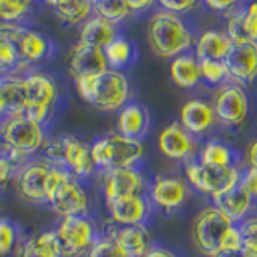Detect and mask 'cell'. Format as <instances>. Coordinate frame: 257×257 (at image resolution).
Segmentation results:
<instances>
[{"instance_id":"cell-1","label":"cell","mask_w":257,"mask_h":257,"mask_svg":"<svg viewBox=\"0 0 257 257\" xmlns=\"http://www.w3.org/2000/svg\"><path fill=\"white\" fill-rule=\"evenodd\" d=\"M44 147L45 127L29 119L24 112L0 119V153L18 169Z\"/></svg>"},{"instance_id":"cell-2","label":"cell","mask_w":257,"mask_h":257,"mask_svg":"<svg viewBox=\"0 0 257 257\" xmlns=\"http://www.w3.org/2000/svg\"><path fill=\"white\" fill-rule=\"evenodd\" d=\"M79 96L100 111L122 109L131 95L127 77L117 69H106L98 76L74 79Z\"/></svg>"},{"instance_id":"cell-3","label":"cell","mask_w":257,"mask_h":257,"mask_svg":"<svg viewBox=\"0 0 257 257\" xmlns=\"http://www.w3.org/2000/svg\"><path fill=\"white\" fill-rule=\"evenodd\" d=\"M148 42L158 56L171 58L191 45V32L172 12H159L148 23Z\"/></svg>"},{"instance_id":"cell-4","label":"cell","mask_w":257,"mask_h":257,"mask_svg":"<svg viewBox=\"0 0 257 257\" xmlns=\"http://www.w3.org/2000/svg\"><path fill=\"white\" fill-rule=\"evenodd\" d=\"M142 140L128 139L120 134L100 137L90 145V155L96 169L106 171L114 167H135L143 158Z\"/></svg>"},{"instance_id":"cell-5","label":"cell","mask_w":257,"mask_h":257,"mask_svg":"<svg viewBox=\"0 0 257 257\" xmlns=\"http://www.w3.org/2000/svg\"><path fill=\"white\" fill-rule=\"evenodd\" d=\"M44 148L45 156L50 163L64 167L79 180L87 179L95 172L96 167L90 155V145L74 135H61L45 143Z\"/></svg>"},{"instance_id":"cell-6","label":"cell","mask_w":257,"mask_h":257,"mask_svg":"<svg viewBox=\"0 0 257 257\" xmlns=\"http://www.w3.org/2000/svg\"><path fill=\"white\" fill-rule=\"evenodd\" d=\"M0 32L12 44L23 68L47 61L55 52V45L50 39L42 32L24 26L23 23H0Z\"/></svg>"},{"instance_id":"cell-7","label":"cell","mask_w":257,"mask_h":257,"mask_svg":"<svg viewBox=\"0 0 257 257\" xmlns=\"http://www.w3.org/2000/svg\"><path fill=\"white\" fill-rule=\"evenodd\" d=\"M28 92V106L23 112L40 125H47L58 104L60 90L56 80L45 72H29L24 76Z\"/></svg>"},{"instance_id":"cell-8","label":"cell","mask_w":257,"mask_h":257,"mask_svg":"<svg viewBox=\"0 0 257 257\" xmlns=\"http://www.w3.org/2000/svg\"><path fill=\"white\" fill-rule=\"evenodd\" d=\"M188 182L198 191L214 199L230 191L239 183L241 174L236 166H211L204 163H188L185 167Z\"/></svg>"},{"instance_id":"cell-9","label":"cell","mask_w":257,"mask_h":257,"mask_svg":"<svg viewBox=\"0 0 257 257\" xmlns=\"http://www.w3.org/2000/svg\"><path fill=\"white\" fill-rule=\"evenodd\" d=\"M231 225L233 222L215 206L204 207L203 211L198 212L191 225L193 243L199 252L212 257L220 251L222 239Z\"/></svg>"},{"instance_id":"cell-10","label":"cell","mask_w":257,"mask_h":257,"mask_svg":"<svg viewBox=\"0 0 257 257\" xmlns=\"http://www.w3.org/2000/svg\"><path fill=\"white\" fill-rule=\"evenodd\" d=\"M55 231L60 239L63 257L84 255L98 239L95 223L87 215L61 217Z\"/></svg>"},{"instance_id":"cell-11","label":"cell","mask_w":257,"mask_h":257,"mask_svg":"<svg viewBox=\"0 0 257 257\" xmlns=\"http://www.w3.org/2000/svg\"><path fill=\"white\" fill-rule=\"evenodd\" d=\"M47 203L50 204L52 211L60 217L69 215H87L88 211V195L76 177H66L55 191L48 196Z\"/></svg>"},{"instance_id":"cell-12","label":"cell","mask_w":257,"mask_h":257,"mask_svg":"<svg viewBox=\"0 0 257 257\" xmlns=\"http://www.w3.org/2000/svg\"><path fill=\"white\" fill-rule=\"evenodd\" d=\"M52 167L53 163L48 159H34L23 164L15 175L20 195L32 203H47V182Z\"/></svg>"},{"instance_id":"cell-13","label":"cell","mask_w":257,"mask_h":257,"mask_svg":"<svg viewBox=\"0 0 257 257\" xmlns=\"http://www.w3.org/2000/svg\"><path fill=\"white\" fill-rule=\"evenodd\" d=\"M214 116L220 124L236 127L244 122L249 112V101L244 90L238 85H223L214 96Z\"/></svg>"},{"instance_id":"cell-14","label":"cell","mask_w":257,"mask_h":257,"mask_svg":"<svg viewBox=\"0 0 257 257\" xmlns=\"http://www.w3.org/2000/svg\"><path fill=\"white\" fill-rule=\"evenodd\" d=\"M143 188V174L135 167H114L101 171V191L106 203L132 195H142Z\"/></svg>"},{"instance_id":"cell-15","label":"cell","mask_w":257,"mask_h":257,"mask_svg":"<svg viewBox=\"0 0 257 257\" xmlns=\"http://www.w3.org/2000/svg\"><path fill=\"white\" fill-rule=\"evenodd\" d=\"M225 66L230 77L239 84H249L257 77V42L255 40H239L231 42L225 56Z\"/></svg>"},{"instance_id":"cell-16","label":"cell","mask_w":257,"mask_h":257,"mask_svg":"<svg viewBox=\"0 0 257 257\" xmlns=\"http://www.w3.org/2000/svg\"><path fill=\"white\" fill-rule=\"evenodd\" d=\"M68 66L71 76L74 79L84 76H98L109 68L106 55L101 48L82 42H77L71 48L68 56Z\"/></svg>"},{"instance_id":"cell-17","label":"cell","mask_w":257,"mask_h":257,"mask_svg":"<svg viewBox=\"0 0 257 257\" xmlns=\"http://www.w3.org/2000/svg\"><path fill=\"white\" fill-rule=\"evenodd\" d=\"M111 220L116 225H143L147 222L151 206L143 195H132L106 203Z\"/></svg>"},{"instance_id":"cell-18","label":"cell","mask_w":257,"mask_h":257,"mask_svg":"<svg viewBox=\"0 0 257 257\" xmlns=\"http://www.w3.org/2000/svg\"><path fill=\"white\" fill-rule=\"evenodd\" d=\"M188 196V187L179 177H158L153 182L150 198L163 211H175L179 209Z\"/></svg>"},{"instance_id":"cell-19","label":"cell","mask_w":257,"mask_h":257,"mask_svg":"<svg viewBox=\"0 0 257 257\" xmlns=\"http://www.w3.org/2000/svg\"><path fill=\"white\" fill-rule=\"evenodd\" d=\"M106 236L114 241L125 257H143L151 249L150 235L143 225H114Z\"/></svg>"},{"instance_id":"cell-20","label":"cell","mask_w":257,"mask_h":257,"mask_svg":"<svg viewBox=\"0 0 257 257\" xmlns=\"http://www.w3.org/2000/svg\"><path fill=\"white\" fill-rule=\"evenodd\" d=\"M158 145L163 155L171 159H188L196 150V140L179 122H172L163 128Z\"/></svg>"},{"instance_id":"cell-21","label":"cell","mask_w":257,"mask_h":257,"mask_svg":"<svg viewBox=\"0 0 257 257\" xmlns=\"http://www.w3.org/2000/svg\"><path fill=\"white\" fill-rule=\"evenodd\" d=\"M28 106V92L24 76H0V119L23 112Z\"/></svg>"},{"instance_id":"cell-22","label":"cell","mask_w":257,"mask_h":257,"mask_svg":"<svg viewBox=\"0 0 257 257\" xmlns=\"http://www.w3.org/2000/svg\"><path fill=\"white\" fill-rule=\"evenodd\" d=\"M214 109L211 104L201 100H191L183 104L180 111V125L191 135L206 134L214 125Z\"/></svg>"},{"instance_id":"cell-23","label":"cell","mask_w":257,"mask_h":257,"mask_svg":"<svg viewBox=\"0 0 257 257\" xmlns=\"http://www.w3.org/2000/svg\"><path fill=\"white\" fill-rule=\"evenodd\" d=\"M117 24L101 18L98 15H92L90 18L80 24L79 42L98 47L104 50L112 40L117 37Z\"/></svg>"},{"instance_id":"cell-24","label":"cell","mask_w":257,"mask_h":257,"mask_svg":"<svg viewBox=\"0 0 257 257\" xmlns=\"http://www.w3.org/2000/svg\"><path fill=\"white\" fill-rule=\"evenodd\" d=\"M150 127V114L142 104L128 103L120 109L117 117V134L128 139L142 140Z\"/></svg>"},{"instance_id":"cell-25","label":"cell","mask_w":257,"mask_h":257,"mask_svg":"<svg viewBox=\"0 0 257 257\" xmlns=\"http://www.w3.org/2000/svg\"><path fill=\"white\" fill-rule=\"evenodd\" d=\"M254 199L246 193V190L238 183L236 187H233L230 191L223 193L222 196L214 199V206L219 209L220 212H223L228 219L236 223L239 220H243L247 215V212L251 211Z\"/></svg>"},{"instance_id":"cell-26","label":"cell","mask_w":257,"mask_h":257,"mask_svg":"<svg viewBox=\"0 0 257 257\" xmlns=\"http://www.w3.org/2000/svg\"><path fill=\"white\" fill-rule=\"evenodd\" d=\"M18 257H63L56 231L45 230L28 238L18 247Z\"/></svg>"},{"instance_id":"cell-27","label":"cell","mask_w":257,"mask_h":257,"mask_svg":"<svg viewBox=\"0 0 257 257\" xmlns=\"http://www.w3.org/2000/svg\"><path fill=\"white\" fill-rule=\"evenodd\" d=\"M231 47V40L227 34L217 31H207L196 42V60L223 61Z\"/></svg>"},{"instance_id":"cell-28","label":"cell","mask_w":257,"mask_h":257,"mask_svg":"<svg viewBox=\"0 0 257 257\" xmlns=\"http://www.w3.org/2000/svg\"><path fill=\"white\" fill-rule=\"evenodd\" d=\"M227 36L231 42H239V40H255L257 42V2L249 5L244 12L231 16Z\"/></svg>"},{"instance_id":"cell-29","label":"cell","mask_w":257,"mask_h":257,"mask_svg":"<svg viewBox=\"0 0 257 257\" xmlns=\"http://www.w3.org/2000/svg\"><path fill=\"white\" fill-rule=\"evenodd\" d=\"M52 8L63 26H76L90 18L93 4L92 0H56Z\"/></svg>"},{"instance_id":"cell-30","label":"cell","mask_w":257,"mask_h":257,"mask_svg":"<svg viewBox=\"0 0 257 257\" xmlns=\"http://www.w3.org/2000/svg\"><path fill=\"white\" fill-rule=\"evenodd\" d=\"M171 77L182 88L195 87L201 79L199 61L191 55H180L171 63Z\"/></svg>"},{"instance_id":"cell-31","label":"cell","mask_w":257,"mask_h":257,"mask_svg":"<svg viewBox=\"0 0 257 257\" xmlns=\"http://www.w3.org/2000/svg\"><path fill=\"white\" fill-rule=\"evenodd\" d=\"M103 52L106 55L108 66H111V69H117V71L120 68H125L127 64H131L135 56L134 45L128 42L127 39L119 37V36L112 40Z\"/></svg>"},{"instance_id":"cell-32","label":"cell","mask_w":257,"mask_h":257,"mask_svg":"<svg viewBox=\"0 0 257 257\" xmlns=\"http://www.w3.org/2000/svg\"><path fill=\"white\" fill-rule=\"evenodd\" d=\"M201 163L211 166H235V153L220 142H207L201 150Z\"/></svg>"},{"instance_id":"cell-33","label":"cell","mask_w":257,"mask_h":257,"mask_svg":"<svg viewBox=\"0 0 257 257\" xmlns=\"http://www.w3.org/2000/svg\"><path fill=\"white\" fill-rule=\"evenodd\" d=\"M93 12L95 15L114 24L124 21L132 13L127 0H98L96 4H93Z\"/></svg>"},{"instance_id":"cell-34","label":"cell","mask_w":257,"mask_h":257,"mask_svg":"<svg viewBox=\"0 0 257 257\" xmlns=\"http://www.w3.org/2000/svg\"><path fill=\"white\" fill-rule=\"evenodd\" d=\"M20 69H23V66L13 50L12 44L0 32V76L18 74Z\"/></svg>"},{"instance_id":"cell-35","label":"cell","mask_w":257,"mask_h":257,"mask_svg":"<svg viewBox=\"0 0 257 257\" xmlns=\"http://www.w3.org/2000/svg\"><path fill=\"white\" fill-rule=\"evenodd\" d=\"M31 13V7L16 0H0V23L15 24L23 23V20Z\"/></svg>"},{"instance_id":"cell-36","label":"cell","mask_w":257,"mask_h":257,"mask_svg":"<svg viewBox=\"0 0 257 257\" xmlns=\"http://www.w3.org/2000/svg\"><path fill=\"white\" fill-rule=\"evenodd\" d=\"M199 71H201V77L211 85L222 84L223 80H227L230 77L228 69L225 66L223 61L203 60V61H199Z\"/></svg>"},{"instance_id":"cell-37","label":"cell","mask_w":257,"mask_h":257,"mask_svg":"<svg viewBox=\"0 0 257 257\" xmlns=\"http://www.w3.org/2000/svg\"><path fill=\"white\" fill-rule=\"evenodd\" d=\"M18 244V227L12 222L0 217V257L10 254Z\"/></svg>"},{"instance_id":"cell-38","label":"cell","mask_w":257,"mask_h":257,"mask_svg":"<svg viewBox=\"0 0 257 257\" xmlns=\"http://www.w3.org/2000/svg\"><path fill=\"white\" fill-rule=\"evenodd\" d=\"M239 230L243 236V252L247 257H257V217L243 222Z\"/></svg>"},{"instance_id":"cell-39","label":"cell","mask_w":257,"mask_h":257,"mask_svg":"<svg viewBox=\"0 0 257 257\" xmlns=\"http://www.w3.org/2000/svg\"><path fill=\"white\" fill-rule=\"evenodd\" d=\"M87 257H125V255L114 241L104 236L96 239V243L88 249Z\"/></svg>"},{"instance_id":"cell-40","label":"cell","mask_w":257,"mask_h":257,"mask_svg":"<svg viewBox=\"0 0 257 257\" xmlns=\"http://www.w3.org/2000/svg\"><path fill=\"white\" fill-rule=\"evenodd\" d=\"M220 249H225V251H243V236H241L239 227H236L235 223L225 233Z\"/></svg>"},{"instance_id":"cell-41","label":"cell","mask_w":257,"mask_h":257,"mask_svg":"<svg viewBox=\"0 0 257 257\" xmlns=\"http://www.w3.org/2000/svg\"><path fill=\"white\" fill-rule=\"evenodd\" d=\"M18 172V167H16L10 159H8L5 155L0 153V193L5 190V187L13 177Z\"/></svg>"},{"instance_id":"cell-42","label":"cell","mask_w":257,"mask_h":257,"mask_svg":"<svg viewBox=\"0 0 257 257\" xmlns=\"http://www.w3.org/2000/svg\"><path fill=\"white\" fill-rule=\"evenodd\" d=\"M239 185L246 190V193L252 199H257V169L249 167L247 171L241 175Z\"/></svg>"},{"instance_id":"cell-43","label":"cell","mask_w":257,"mask_h":257,"mask_svg":"<svg viewBox=\"0 0 257 257\" xmlns=\"http://www.w3.org/2000/svg\"><path fill=\"white\" fill-rule=\"evenodd\" d=\"M159 5L166 8V12H185L195 5L196 0H158Z\"/></svg>"},{"instance_id":"cell-44","label":"cell","mask_w":257,"mask_h":257,"mask_svg":"<svg viewBox=\"0 0 257 257\" xmlns=\"http://www.w3.org/2000/svg\"><path fill=\"white\" fill-rule=\"evenodd\" d=\"M204 2L214 10H227V8L236 4V0H204Z\"/></svg>"},{"instance_id":"cell-45","label":"cell","mask_w":257,"mask_h":257,"mask_svg":"<svg viewBox=\"0 0 257 257\" xmlns=\"http://www.w3.org/2000/svg\"><path fill=\"white\" fill-rule=\"evenodd\" d=\"M153 2H155V0H127V4H128V7H131L132 12L147 10Z\"/></svg>"},{"instance_id":"cell-46","label":"cell","mask_w":257,"mask_h":257,"mask_svg":"<svg viewBox=\"0 0 257 257\" xmlns=\"http://www.w3.org/2000/svg\"><path fill=\"white\" fill-rule=\"evenodd\" d=\"M143 257H177V255L171 251H167L164 247H151Z\"/></svg>"},{"instance_id":"cell-47","label":"cell","mask_w":257,"mask_h":257,"mask_svg":"<svg viewBox=\"0 0 257 257\" xmlns=\"http://www.w3.org/2000/svg\"><path fill=\"white\" fill-rule=\"evenodd\" d=\"M247 158H249V164H251V167L257 169V139L251 143V147H249Z\"/></svg>"},{"instance_id":"cell-48","label":"cell","mask_w":257,"mask_h":257,"mask_svg":"<svg viewBox=\"0 0 257 257\" xmlns=\"http://www.w3.org/2000/svg\"><path fill=\"white\" fill-rule=\"evenodd\" d=\"M212 257H247V255L243 251H225V249H220Z\"/></svg>"},{"instance_id":"cell-49","label":"cell","mask_w":257,"mask_h":257,"mask_svg":"<svg viewBox=\"0 0 257 257\" xmlns=\"http://www.w3.org/2000/svg\"><path fill=\"white\" fill-rule=\"evenodd\" d=\"M16 2H21V4H24V5H28V7L32 8V4H34L36 0H16Z\"/></svg>"},{"instance_id":"cell-50","label":"cell","mask_w":257,"mask_h":257,"mask_svg":"<svg viewBox=\"0 0 257 257\" xmlns=\"http://www.w3.org/2000/svg\"><path fill=\"white\" fill-rule=\"evenodd\" d=\"M96 2H98V0H92V4H96Z\"/></svg>"}]
</instances>
